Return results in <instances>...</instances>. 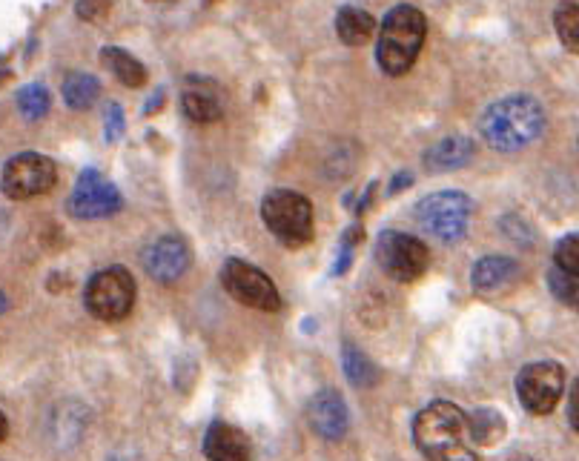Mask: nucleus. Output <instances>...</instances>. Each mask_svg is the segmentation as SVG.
<instances>
[{"label":"nucleus","mask_w":579,"mask_h":461,"mask_svg":"<svg viewBox=\"0 0 579 461\" xmlns=\"http://www.w3.org/2000/svg\"><path fill=\"white\" fill-rule=\"evenodd\" d=\"M413 441L430 461H479L468 430V413L451 401H433L413 419Z\"/></svg>","instance_id":"obj_1"},{"label":"nucleus","mask_w":579,"mask_h":461,"mask_svg":"<svg viewBox=\"0 0 579 461\" xmlns=\"http://www.w3.org/2000/svg\"><path fill=\"white\" fill-rule=\"evenodd\" d=\"M545 129V112L531 95H508L485 109L479 132L496 152H516L534 144Z\"/></svg>","instance_id":"obj_2"},{"label":"nucleus","mask_w":579,"mask_h":461,"mask_svg":"<svg viewBox=\"0 0 579 461\" xmlns=\"http://www.w3.org/2000/svg\"><path fill=\"white\" fill-rule=\"evenodd\" d=\"M425 38H428V18L422 15V9L410 3L393 6L379 29V43H376L379 69L390 78L405 75L419 58Z\"/></svg>","instance_id":"obj_3"},{"label":"nucleus","mask_w":579,"mask_h":461,"mask_svg":"<svg viewBox=\"0 0 579 461\" xmlns=\"http://www.w3.org/2000/svg\"><path fill=\"white\" fill-rule=\"evenodd\" d=\"M261 218L284 247H304L313 238V207L301 192L293 189L267 192L261 201Z\"/></svg>","instance_id":"obj_4"},{"label":"nucleus","mask_w":579,"mask_h":461,"mask_svg":"<svg viewBox=\"0 0 579 461\" xmlns=\"http://www.w3.org/2000/svg\"><path fill=\"white\" fill-rule=\"evenodd\" d=\"M471 218L473 201L465 192H459V189L433 192L428 198H422L419 207H416L419 227L428 235H433V238L445 241V244L459 241L468 232V227H471Z\"/></svg>","instance_id":"obj_5"},{"label":"nucleus","mask_w":579,"mask_h":461,"mask_svg":"<svg viewBox=\"0 0 579 461\" xmlns=\"http://www.w3.org/2000/svg\"><path fill=\"white\" fill-rule=\"evenodd\" d=\"M84 304L98 321H121L135 304V278L124 267H109L92 275L86 284Z\"/></svg>","instance_id":"obj_6"},{"label":"nucleus","mask_w":579,"mask_h":461,"mask_svg":"<svg viewBox=\"0 0 579 461\" xmlns=\"http://www.w3.org/2000/svg\"><path fill=\"white\" fill-rule=\"evenodd\" d=\"M58 181V167L52 158L41 152H21L6 161L0 187L12 201H32L38 195H46Z\"/></svg>","instance_id":"obj_7"},{"label":"nucleus","mask_w":579,"mask_h":461,"mask_svg":"<svg viewBox=\"0 0 579 461\" xmlns=\"http://www.w3.org/2000/svg\"><path fill=\"white\" fill-rule=\"evenodd\" d=\"M221 284L244 307H253L261 313H279L281 310V295L276 284L270 281V275H264L247 261H238V258L224 261Z\"/></svg>","instance_id":"obj_8"},{"label":"nucleus","mask_w":579,"mask_h":461,"mask_svg":"<svg viewBox=\"0 0 579 461\" xmlns=\"http://www.w3.org/2000/svg\"><path fill=\"white\" fill-rule=\"evenodd\" d=\"M376 261H379V267H382L393 281L410 284V281H416V278L425 275L430 264V252L419 238H413L408 232L387 230L379 235Z\"/></svg>","instance_id":"obj_9"},{"label":"nucleus","mask_w":579,"mask_h":461,"mask_svg":"<svg viewBox=\"0 0 579 461\" xmlns=\"http://www.w3.org/2000/svg\"><path fill=\"white\" fill-rule=\"evenodd\" d=\"M565 390V370L557 361H537L519 370L516 376V396L522 407L534 416H548L562 399Z\"/></svg>","instance_id":"obj_10"},{"label":"nucleus","mask_w":579,"mask_h":461,"mask_svg":"<svg viewBox=\"0 0 579 461\" xmlns=\"http://www.w3.org/2000/svg\"><path fill=\"white\" fill-rule=\"evenodd\" d=\"M124 198L115 184H109L107 178L98 169H86L81 172L78 184L69 195V212L81 221H95V218H109L121 210Z\"/></svg>","instance_id":"obj_11"},{"label":"nucleus","mask_w":579,"mask_h":461,"mask_svg":"<svg viewBox=\"0 0 579 461\" xmlns=\"http://www.w3.org/2000/svg\"><path fill=\"white\" fill-rule=\"evenodd\" d=\"M144 270L161 284H172L190 270V247L178 235H164L144 250Z\"/></svg>","instance_id":"obj_12"},{"label":"nucleus","mask_w":579,"mask_h":461,"mask_svg":"<svg viewBox=\"0 0 579 461\" xmlns=\"http://www.w3.org/2000/svg\"><path fill=\"white\" fill-rule=\"evenodd\" d=\"M307 421L322 439L339 441L344 439V433L350 427V413H347V404L336 390H322L307 404Z\"/></svg>","instance_id":"obj_13"},{"label":"nucleus","mask_w":579,"mask_h":461,"mask_svg":"<svg viewBox=\"0 0 579 461\" xmlns=\"http://www.w3.org/2000/svg\"><path fill=\"white\" fill-rule=\"evenodd\" d=\"M204 453L210 461H250V444L238 427L213 421L204 436Z\"/></svg>","instance_id":"obj_14"},{"label":"nucleus","mask_w":579,"mask_h":461,"mask_svg":"<svg viewBox=\"0 0 579 461\" xmlns=\"http://www.w3.org/2000/svg\"><path fill=\"white\" fill-rule=\"evenodd\" d=\"M519 278V264L508 255H485L473 264L471 284L476 293H499Z\"/></svg>","instance_id":"obj_15"},{"label":"nucleus","mask_w":579,"mask_h":461,"mask_svg":"<svg viewBox=\"0 0 579 461\" xmlns=\"http://www.w3.org/2000/svg\"><path fill=\"white\" fill-rule=\"evenodd\" d=\"M476 155L471 138L465 135H451V138H442L439 144L425 152V167L430 172H448V169H462L468 167Z\"/></svg>","instance_id":"obj_16"},{"label":"nucleus","mask_w":579,"mask_h":461,"mask_svg":"<svg viewBox=\"0 0 579 461\" xmlns=\"http://www.w3.org/2000/svg\"><path fill=\"white\" fill-rule=\"evenodd\" d=\"M336 35L347 46H365L376 35V21L359 6H342L336 15Z\"/></svg>","instance_id":"obj_17"},{"label":"nucleus","mask_w":579,"mask_h":461,"mask_svg":"<svg viewBox=\"0 0 579 461\" xmlns=\"http://www.w3.org/2000/svg\"><path fill=\"white\" fill-rule=\"evenodd\" d=\"M468 430H471V441L476 447H494L499 441L505 439V416L499 410H491V407H479L468 416Z\"/></svg>","instance_id":"obj_18"},{"label":"nucleus","mask_w":579,"mask_h":461,"mask_svg":"<svg viewBox=\"0 0 579 461\" xmlns=\"http://www.w3.org/2000/svg\"><path fill=\"white\" fill-rule=\"evenodd\" d=\"M101 58H104V63L112 69V75L124 86H129V89H138V86L147 84V69H144V63L138 61V58H132L127 49L107 46V49H101Z\"/></svg>","instance_id":"obj_19"},{"label":"nucleus","mask_w":579,"mask_h":461,"mask_svg":"<svg viewBox=\"0 0 579 461\" xmlns=\"http://www.w3.org/2000/svg\"><path fill=\"white\" fill-rule=\"evenodd\" d=\"M184 115L195 121V124H213L224 115V106L218 101L213 89H201V86H190L181 98Z\"/></svg>","instance_id":"obj_20"},{"label":"nucleus","mask_w":579,"mask_h":461,"mask_svg":"<svg viewBox=\"0 0 579 461\" xmlns=\"http://www.w3.org/2000/svg\"><path fill=\"white\" fill-rule=\"evenodd\" d=\"M98 98H101V84H98L95 75H86V72H72V75H66L64 101L69 109L84 112V109H89Z\"/></svg>","instance_id":"obj_21"},{"label":"nucleus","mask_w":579,"mask_h":461,"mask_svg":"<svg viewBox=\"0 0 579 461\" xmlns=\"http://www.w3.org/2000/svg\"><path fill=\"white\" fill-rule=\"evenodd\" d=\"M342 364L347 381L356 384V387H373L376 378H379V370L373 367V361H370L362 350H356L353 344H344Z\"/></svg>","instance_id":"obj_22"},{"label":"nucleus","mask_w":579,"mask_h":461,"mask_svg":"<svg viewBox=\"0 0 579 461\" xmlns=\"http://www.w3.org/2000/svg\"><path fill=\"white\" fill-rule=\"evenodd\" d=\"M554 26H557V35L562 46L568 52H579V6L577 0H562L554 12Z\"/></svg>","instance_id":"obj_23"},{"label":"nucleus","mask_w":579,"mask_h":461,"mask_svg":"<svg viewBox=\"0 0 579 461\" xmlns=\"http://www.w3.org/2000/svg\"><path fill=\"white\" fill-rule=\"evenodd\" d=\"M49 106H52V98H49V89L43 84H26L18 92V109H21V115L26 121L46 118Z\"/></svg>","instance_id":"obj_24"},{"label":"nucleus","mask_w":579,"mask_h":461,"mask_svg":"<svg viewBox=\"0 0 579 461\" xmlns=\"http://www.w3.org/2000/svg\"><path fill=\"white\" fill-rule=\"evenodd\" d=\"M548 287H551V293L557 295L562 304H568V307H577L579 301V278L574 273H565V270H559V267H551V273H548Z\"/></svg>","instance_id":"obj_25"},{"label":"nucleus","mask_w":579,"mask_h":461,"mask_svg":"<svg viewBox=\"0 0 579 461\" xmlns=\"http://www.w3.org/2000/svg\"><path fill=\"white\" fill-rule=\"evenodd\" d=\"M554 267L565 270V273L579 275V238L577 232L565 235L554 250Z\"/></svg>","instance_id":"obj_26"},{"label":"nucleus","mask_w":579,"mask_h":461,"mask_svg":"<svg viewBox=\"0 0 579 461\" xmlns=\"http://www.w3.org/2000/svg\"><path fill=\"white\" fill-rule=\"evenodd\" d=\"M362 227H350V230L344 232L342 238V255L336 258V267H333V273L344 275L347 273V267H350V261H353V250H356V241H362Z\"/></svg>","instance_id":"obj_27"},{"label":"nucleus","mask_w":579,"mask_h":461,"mask_svg":"<svg viewBox=\"0 0 579 461\" xmlns=\"http://www.w3.org/2000/svg\"><path fill=\"white\" fill-rule=\"evenodd\" d=\"M109 6H112V0H78L75 3V12H78V18L81 21H101L104 15H109Z\"/></svg>","instance_id":"obj_28"},{"label":"nucleus","mask_w":579,"mask_h":461,"mask_svg":"<svg viewBox=\"0 0 579 461\" xmlns=\"http://www.w3.org/2000/svg\"><path fill=\"white\" fill-rule=\"evenodd\" d=\"M121 135H124V109L118 104H109L107 106V141L109 144H115V141H121Z\"/></svg>","instance_id":"obj_29"},{"label":"nucleus","mask_w":579,"mask_h":461,"mask_svg":"<svg viewBox=\"0 0 579 461\" xmlns=\"http://www.w3.org/2000/svg\"><path fill=\"white\" fill-rule=\"evenodd\" d=\"M568 416H571V427L579 430V384H571V404H568Z\"/></svg>","instance_id":"obj_30"},{"label":"nucleus","mask_w":579,"mask_h":461,"mask_svg":"<svg viewBox=\"0 0 579 461\" xmlns=\"http://www.w3.org/2000/svg\"><path fill=\"white\" fill-rule=\"evenodd\" d=\"M413 184V178H410V172H399V178L390 184V192H399V189H405Z\"/></svg>","instance_id":"obj_31"},{"label":"nucleus","mask_w":579,"mask_h":461,"mask_svg":"<svg viewBox=\"0 0 579 461\" xmlns=\"http://www.w3.org/2000/svg\"><path fill=\"white\" fill-rule=\"evenodd\" d=\"M6 433H9V421H6V416L0 413V441L6 439Z\"/></svg>","instance_id":"obj_32"},{"label":"nucleus","mask_w":579,"mask_h":461,"mask_svg":"<svg viewBox=\"0 0 579 461\" xmlns=\"http://www.w3.org/2000/svg\"><path fill=\"white\" fill-rule=\"evenodd\" d=\"M0 313H6V295L0 293Z\"/></svg>","instance_id":"obj_33"},{"label":"nucleus","mask_w":579,"mask_h":461,"mask_svg":"<svg viewBox=\"0 0 579 461\" xmlns=\"http://www.w3.org/2000/svg\"><path fill=\"white\" fill-rule=\"evenodd\" d=\"M207 3H213V0H207Z\"/></svg>","instance_id":"obj_34"},{"label":"nucleus","mask_w":579,"mask_h":461,"mask_svg":"<svg viewBox=\"0 0 579 461\" xmlns=\"http://www.w3.org/2000/svg\"><path fill=\"white\" fill-rule=\"evenodd\" d=\"M519 461H522V459H519Z\"/></svg>","instance_id":"obj_35"}]
</instances>
